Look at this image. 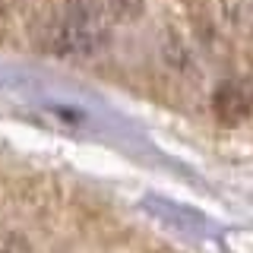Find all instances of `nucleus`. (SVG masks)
Listing matches in <instances>:
<instances>
[{
  "label": "nucleus",
  "mask_w": 253,
  "mask_h": 253,
  "mask_svg": "<svg viewBox=\"0 0 253 253\" xmlns=\"http://www.w3.org/2000/svg\"><path fill=\"white\" fill-rule=\"evenodd\" d=\"M29 0H0V10H19V6H26Z\"/></svg>",
  "instance_id": "nucleus-4"
},
{
  "label": "nucleus",
  "mask_w": 253,
  "mask_h": 253,
  "mask_svg": "<svg viewBox=\"0 0 253 253\" xmlns=\"http://www.w3.org/2000/svg\"><path fill=\"white\" fill-rule=\"evenodd\" d=\"M0 253H32V244L19 231L0 228Z\"/></svg>",
  "instance_id": "nucleus-3"
},
{
  "label": "nucleus",
  "mask_w": 253,
  "mask_h": 253,
  "mask_svg": "<svg viewBox=\"0 0 253 253\" xmlns=\"http://www.w3.org/2000/svg\"><path fill=\"white\" fill-rule=\"evenodd\" d=\"M44 44L57 57L85 60L105 51L108 16L98 0H60L44 29Z\"/></svg>",
  "instance_id": "nucleus-1"
},
{
  "label": "nucleus",
  "mask_w": 253,
  "mask_h": 253,
  "mask_svg": "<svg viewBox=\"0 0 253 253\" xmlns=\"http://www.w3.org/2000/svg\"><path fill=\"white\" fill-rule=\"evenodd\" d=\"M218 3L228 26L253 42V0H218Z\"/></svg>",
  "instance_id": "nucleus-2"
}]
</instances>
